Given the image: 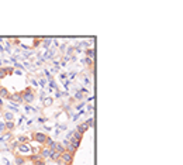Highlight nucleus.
I'll list each match as a JSON object with an SVG mask.
<instances>
[{"label": "nucleus", "instance_id": "obj_1", "mask_svg": "<svg viewBox=\"0 0 183 165\" xmlns=\"http://www.w3.org/2000/svg\"><path fill=\"white\" fill-rule=\"evenodd\" d=\"M16 150L20 154V157H24V158H30L32 155V147L30 144H19Z\"/></svg>", "mask_w": 183, "mask_h": 165}, {"label": "nucleus", "instance_id": "obj_2", "mask_svg": "<svg viewBox=\"0 0 183 165\" xmlns=\"http://www.w3.org/2000/svg\"><path fill=\"white\" fill-rule=\"evenodd\" d=\"M21 98H23V102H25V103H32V102L35 100V92H34V89L27 88L21 93Z\"/></svg>", "mask_w": 183, "mask_h": 165}, {"label": "nucleus", "instance_id": "obj_3", "mask_svg": "<svg viewBox=\"0 0 183 165\" xmlns=\"http://www.w3.org/2000/svg\"><path fill=\"white\" fill-rule=\"evenodd\" d=\"M47 134L45 133H41V131H38V133H34L32 134V140L35 141V143H38L40 145H44L45 144V140H47Z\"/></svg>", "mask_w": 183, "mask_h": 165}, {"label": "nucleus", "instance_id": "obj_4", "mask_svg": "<svg viewBox=\"0 0 183 165\" xmlns=\"http://www.w3.org/2000/svg\"><path fill=\"white\" fill-rule=\"evenodd\" d=\"M64 165H71L72 162H73V154H71V153H62L61 154V160H59Z\"/></svg>", "mask_w": 183, "mask_h": 165}, {"label": "nucleus", "instance_id": "obj_5", "mask_svg": "<svg viewBox=\"0 0 183 165\" xmlns=\"http://www.w3.org/2000/svg\"><path fill=\"white\" fill-rule=\"evenodd\" d=\"M7 99L10 100L11 103H14V104H21L23 103V98H21V93H20V92H16V93L9 95Z\"/></svg>", "mask_w": 183, "mask_h": 165}, {"label": "nucleus", "instance_id": "obj_6", "mask_svg": "<svg viewBox=\"0 0 183 165\" xmlns=\"http://www.w3.org/2000/svg\"><path fill=\"white\" fill-rule=\"evenodd\" d=\"M49 154H51V150L48 148V147H41V150H40V157L45 160V158H49Z\"/></svg>", "mask_w": 183, "mask_h": 165}, {"label": "nucleus", "instance_id": "obj_7", "mask_svg": "<svg viewBox=\"0 0 183 165\" xmlns=\"http://www.w3.org/2000/svg\"><path fill=\"white\" fill-rule=\"evenodd\" d=\"M54 151L59 153V154L65 153V147L62 145V143H55V144H54Z\"/></svg>", "mask_w": 183, "mask_h": 165}, {"label": "nucleus", "instance_id": "obj_8", "mask_svg": "<svg viewBox=\"0 0 183 165\" xmlns=\"http://www.w3.org/2000/svg\"><path fill=\"white\" fill-rule=\"evenodd\" d=\"M49 158H51L54 162H59V160H61V154H59V153H56V151H51Z\"/></svg>", "mask_w": 183, "mask_h": 165}, {"label": "nucleus", "instance_id": "obj_9", "mask_svg": "<svg viewBox=\"0 0 183 165\" xmlns=\"http://www.w3.org/2000/svg\"><path fill=\"white\" fill-rule=\"evenodd\" d=\"M9 90L6 88H3V86H0V99H7L9 98Z\"/></svg>", "mask_w": 183, "mask_h": 165}, {"label": "nucleus", "instance_id": "obj_10", "mask_svg": "<svg viewBox=\"0 0 183 165\" xmlns=\"http://www.w3.org/2000/svg\"><path fill=\"white\" fill-rule=\"evenodd\" d=\"M4 120L6 121H13L14 120V114H13V111H4Z\"/></svg>", "mask_w": 183, "mask_h": 165}, {"label": "nucleus", "instance_id": "obj_11", "mask_svg": "<svg viewBox=\"0 0 183 165\" xmlns=\"http://www.w3.org/2000/svg\"><path fill=\"white\" fill-rule=\"evenodd\" d=\"M87 129H89V127L86 126V123H82V124H79V126H77V133L83 134V133L87 131Z\"/></svg>", "mask_w": 183, "mask_h": 165}, {"label": "nucleus", "instance_id": "obj_12", "mask_svg": "<svg viewBox=\"0 0 183 165\" xmlns=\"http://www.w3.org/2000/svg\"><path fill=\"white\" fill-rule=\"evenodd\" d=\"M16 164L17 165H25L27 164V158H24V157H16Z\"/></svg>", "mask_w": 183, "mask_h": 165}, {"label": "nucleus", "instance_id": "obj_13", "mask_svg": "<svg viewBox=\"0 0 183 165\" xmlns=\"http://www.w3.org/2000/svg\"><path fill=\"white\" fill-rule=\"evenodd\" d=\"M4 126H6V130H7V131H13V130H14V127H16V124H14V123H13V121H6V123H4Z\"/></svg>", "mask_w": 183, "mask_h": 165}, {"label": "nucleus", "instance_id": "obj_14", "mask_svg": "<svg viewBox=\"0 0 183 165\" xmlns=\"http://www.w3.org/2000/svg\"><path fill=\"white\" fill-rule=\"evenodd\" d=\"M86 58H90V59H95V50L93 48H89V50H86Z\"/></svg>", "mask_w": 183, "mask_h": 165}, {"label": "nucleus", "instance_id": "obj_15", "mask_svg": "<svg viewBox=\"0 0 183 165\" xmlns=\"http://www.w3.org/2000/svg\"><path fill=\"white\" fill-rule=\"evenodd\" d=\"M52 103H54V99H52V98H47V99L44 100V106H45V107H48V106H51Z\"/></svg>", "mask_w": 183, "mask_h": 165}, {"label": "nucleus", "instance_id": "obj_16", "mask_svg": "<svg viewBox=\"0 0 183 165\" xmlns=\"http://www.w3.org/2000/svg\"><path fill=\"white\" fill-rule=\"evenodd\" d=\"M72 138H75V140H77V141H80V140H82V134L77 133V131H73V137H72Z\"/></svg>", "mask_w": 183, "mask_h": 165}, {"label": "nucleus", "instance_id": "obj_17", "mask_svg": "<svg viewBox=\"0 0 183 165\" xmlns=\"http://www.w3.org/2000/svg\"><path fill=\"white\" fill-rule=\"evenodd\" d=\"M83 96H85V95H83V93H82L80 90L75 93V99H77V100H82V99H83Z\"/></svg>", "mask_w": 183, "mask_h": 165}, {"label": "nucleus", "instance_id": "obj_18", "mask_svg": "<svg viewBox=\"0 0 183 165\" xmlns=\"http://www.w3.org/2000/svg\"><path fill=\"white\" fill-rule=\"evenodd\" d=\"M85 123H86L87 127H93V124H95V123H93V117H90V119H89V120H86Z\"/></svg>", "mask_w": 183, "mask_h": 165}, {"label": "nucleus", "instance_id": "obj_19", "mask_svg": "<svg viewBox=\"0 0 183 165\" xmlns=\"http://www.w3.org/2000/svg\"><path fill=\"white\" fill-rule=\"evenodd\" d=\"M6 131H7V130H6V126H4V123H0V134H4Z\"/></svg>", "mask_w": 183, "mask_h": 165}, {"label": "nucleus", "instance_id": "obj_20", "mask_svg": "<svg viewBox=\"0 0 183 165\" xmlns=\"http://www.w3.org/2000/svg\"><path fill=\"white\" fill-rule=\"evenodd\" d=\"M7 76V74H6V71H4V68H0V79H3V78Z\"/></svg>", "mask_w": 183, "mask_h": 165}, {"label": "nucleus", "instance_id": "obj_21", "mask_svg": "<svg viewBox=\"0 0 183 165\" xmlns=\"http://www.w3.org/2000/svg\"><path fill=\"white\" fill-rule=\"evenodd\" d=\"M0 104H1V106H3V99H0Z\"/></svg>", "mask_w": 183, "mask_h": 165}, {"label": "nucleus", "instance_id": "obj_22", "mask_svg": "<svg viewBox=\"0 0 183 165\" xmlns=\"http://www.w3.org/2000/svg\"><path fill=\"white\" fill-rule=\"evenodd\" d=\"M1 110H3V106H1V104H0V111H1Z\"/></svg>", "mask_w": 183, "mask_h": 165}]
</instances>
